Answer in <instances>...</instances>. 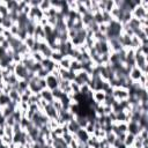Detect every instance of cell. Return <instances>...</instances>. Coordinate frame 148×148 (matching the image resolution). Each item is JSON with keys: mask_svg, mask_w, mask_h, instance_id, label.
<instances>
[{"mask_svg": "<svg viewBox=\"0 0 148 148\" xmlns=\"http://www.w3.org/2000/svg\"><path fill=\"white\" fill-rule=\"evenodd\" d=\"M113 98L116 101H125L128 98V90L125 88H113V94H112Z\"/></svg>", "mask_w": 148, "mask_h": 148, "instance_id": "obj_1", "label": "cell"}, {"mask_svg": "<svg viewBox=\"0 0 148 148\" xmlns=\"http://www.w3.org/2000/svg\"><path fill=\"white\" fill-rule=\"evenodd\" d=\"M132 17H134V18H136V20L147 18V9H145L143 7H141L140 5H138V6L132 10Z\"/></svg>", "mask_w": 148, "mask_h": 148, "instance_id": "obj_2", "label": "cell"}, {"mask_svg": "<svg viewBox=\"0 0 148 148\" xmlns=\"http://www.w3.org/2000/svg\"><path fill=\"white\" fill-rule=\"evenodd\" d=\"M141 130L142 128L139 126L138 123H134V121H128L127 123V133H131L133 135H138Z\"/></svg>", "mask_w": 148, "mask_h": 148, "instance_id": "obj_3", "label": "cell"}, {"mask_svg": "<svg viewBox=\"0 0 148 148\" xmlns=\"http://www.w3.org/2000/svg\"><path fill=\"white\" fill-rule=\"evenodd\" d=\"M75 135H76V140L77 141H81V142H87V140L90 138V135L86 132V130L84 128H80L76 133H75Z\"/></svg>", "mask_w": 148, "mask_h": 148, "instance_id": "obj_4", "label": "cell"}, {"mask_svg": "<svg viewBox=\"0 0 148 148\" xmlns=\"http://www.w3.org/2000/svg\"><path fill=\"white\" fill-rule=\"evenodd\" d=\"M134 138H135V135H133L131 133H126L125 139H124V145L126 147H131L133 145V142H134Z\"/></svg>", "mask_w": 148, "mask_h": 148, "instance_id": "obj_5", "label": "cell"}]
</instances>
